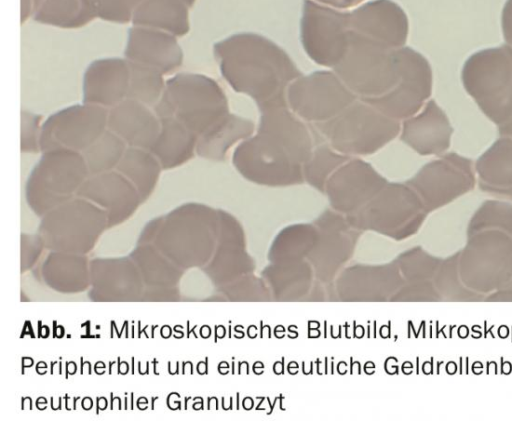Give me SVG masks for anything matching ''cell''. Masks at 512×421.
Instances as JSON below:
<instances>
[{
  "label": "cell",
  "mask_w": 512,
  "mask_h": 421,
  "mask_svg": "<svg viewBox=\"0 0 512 421\" xmlns=\"http://www.w3.org/2000/svg\"><path fill=\"white\" fill-rule=\"evenodd\" d=\"M127 147V144L118 135L106 129L81 152L89 175L115 170Z\"/></svg>",
  "instance_id": "obj_28"
},
{
  "label": "cell",
  "mask_w": 512,
  "mask_h": 421,
  "mask_svg": "<svg viewBox=\"0 0 512 421\" xmlns=\"http://www.w3.org/2000/svg\"><path fill=\"white\" fill-rule=\"evenodd\" d=\"M101 224L97 210L83 200H76L53 213L45 230L54 245L86 247Z\"/></svg>",
  "instance_id": "obj_20"
},
{
  "label": "cell",
  "mask_w": 512,
  "mask_h": 421,
  "mask_svg": "<svg viewBox=\"0 0 512 421\" xmlns=\"http://www.w3.org/2000/svg\"><path fill=\"white\" fill-rule=\"evenodd\" d=\"M319 3L337 8V9H346L353 7L364 0H315Z\"/></svg>",
  "instance_id": "obj_36"
},
{
  "label": "cell",
  "mask_w": 512,
  "mask_h": 421,
  "mask_svg": "<svg viewBox=\"0 0 512 421\" xmlns=\"http://www.w3.org/2000/svg\"><path fill=\"white\" fill-rule=\"evenodd\" d=\"M358 97L331 71L300 76L287 89L292 111L309 122H325L354 103Z\"/></svg>",
  "instance_id": "obj_10"
},
{
  "label": "cell",
  "mask_w": 512,
  "mask_h": 421,
  "mask_svg": "<svg viewBox=\"0 0 512 421\" xmlns=\"http://www.w3.org/2000/svg\"><path fill=\"white\" fill-rule=\"evenodd\" d=\"M422 200L427 210L442 207L475 186L472 161L455 152L425 164L406 182Z\"/></svg>",
  "instance_id": "obj_12"
},
{
  "label": "cell",
  "mask_w": 512,
  "mask_h": 421,
  "mask_svg": "<svg viewBox=\"0 0 512 421\" xmlns=\"http://www.w3.org/2000/svg\"><path fill=\"white\" fill-rule=\"evenodd\" d=\"M41 153L26 182L27 197L39 210L78 192L89 176L81 152L50 149Z\"/></svg>",
  "instance_id": "obj_7"
},
{
  "label": "cell",
  "mask_w": 512,
  "mask_h": 421,
  "mask_svg": "<svg viewBox=\"0 0 512 421\" xmlns=\"http://www.w3.org/2000/svg\"><path fill=\"white\" fill-rule=\"evenodd\" d=\"M213 54L226 82L259 110L288 105L287 89L302 76L281 47L255 33L231 35L214 44Z\"/></svg>",
  "instance_id": "obj_2"
},
{
  "label": "cell",
  "mask_w": 512,
  "mask_h": 421,
  "mask_svg": "<svg viewBox=\"0 0 512 421\" xmlns=\"http://www.w3.org/2000/svg\"><path fill=\"white\" fill-rule=\"evenodd\" d=\"M189 7L176 0H143L131 24L183 37L190 31Z\"/></svg>",
  "instance_id": "obj_24"
},
{
  "label": "cell",
  "mask_w": 512,
  "mask_h": 421,
  "mask_svg": "<svg viewBox=\"0 0 512 421\" xmlns=\"http://www.w3.org/2000/svg\"><path fill=\"white\" fill-rule=\"evenodd\" d=\"M479 188L512 200V138L502 136L476 161Z\"/></svg>",
  "instance_id": "obj_22"
},
{
  "label": "cell",
  "mask_w": 512,
  "mask_h": 421,
  "mask_svg": "<svg viewBox=\"0 0 512 421\" xmlns=\"http://www.w3.org/2000/svg\"><path fill=\"white\" fill-rule=\"evenodd\" d=\"M252 121L229 113L224 119L198 138L196 154L200 157L222 161L230 148L253 132Z\"/></svg>",
  "instance_id": "obj_25"
},
{
  "label": "cell",
  "mask_w": 512,
  "mask_h": 421,
  "mask_svg": "<svg viewBox=\"0 0 512 421\" xmlns=\"http://www.w3.org/2000/svg\"><path fill=\"white\" fill-rule=\"evenodd\" d=\"M107 116V108L85 102L55 111L42 123L41 152L50 149L82 152L107 129Z\"/></svg>",
  "instance_id": "obj_11"
},
{
  "label": "cell",
  "mask_w": 512,
  "mask_h": 421,
  "mask_svg": "<svg viewBox=\"0 0 512 421\" xmlns=\"http://www.w3.org/2000/svg\"><path fill=\"white\" fill-rule=\"evenodd\" d=\"M33 20L60 29H79L94 19L81 0H44Z\"/></svg>",
  "instance_id": "obj_27"
},
{
  "label": "cell",
  "mask_w": 512,
  "mask_h": 421,
  "mask_svg": "<svg viewBox=\"0 0 512 421\" xmlns=\"http://www.w3.org/2000/svg\"><path fill=\"white\" fill-rule=\"evenodd\" d=\"M161 128V120L152 107L131 98L108 109L107 129L129 147L151 150Z\"/></svg>",
  "instance_id": "obj_19"
},
{
  "label": "cell",
  "mask_w": 512,
  "mask_h": 421,
  "mask_svg": "<svg viewBox=\"0 0 512 421\" xmlns=\"http://www.w3.org/2000/svg\"><path fill=\"white\" fill-rule=\"evenodd\" d=\"M387 180L369 163L350 159L341 165L326 182L331 202L338 208H352L381 191Z\"/></svg>",
  "instance_id": "obj_17"
},
{
  "label": "cell",
  "mask_w": 512,
  "mask_h": 421,
  "mask_svg": "<svg viewBox=\"0 0 512 421\" xmlns=\"http://www.w3.org/2000/svg\"><path fill=\"white\" fill-rule=\"evenodd\" d=\"M487 229H498L512 236V205L493 200L484 202L471 219L468 235Z\"/></svg>",
  "instance_id": "obj_31"
},
{
  "label": "cell",
  "mask_w": 512,
  "mask_h": 421,
  "mask_svg": "<svg viewBox=\"0 0 512 421\" xmlns=\"http://www.w3.org/2000/svg\"><path fill=\"white\" fill-rule=\"evenodd\" d=\"M425 218V206L407 184L390 183L368 210L369 226L384 228L394 237L413 234Z\"/></svg>",
  "instance_id": "obj_13"
},
{
  "label": "cell",
  "mask_w": 512,
  "mask_h": 421,
  "mask_svg": "<svg viewBox=\"0 0 512 421\" xmlns=\"http://www.w3.org/2000/svg\"><path fill=\"white\" fill-rule=\"evenodd\" d=\"M153 110L159 118L177 119L198 138L230 113L221 86L211 77L191 72L168 78Z\"/></svg>",
  "instance_id": "obj_3"
},
{
  "label": "cell",
  "mask_w": 512,
  "mask_h": 421,
  "mask_svg": "<svg viewBox=\"0 0 512 421\" xmlns=\"http://www.w3.org/2000/svg\"><path fill=\"white\" fill-rule=\"evenodd\" d=\"M116 170L134 185L140 196H147L156 186L163 168L150 150L128 146Z\"/></svg>",
  "instance_id": "obj_26"
},
{
  "label": "cell",
  "mask_w": 512,
  "mask_h": 421,
  "mask_svg": "<svg viewBox=\"0 0 512 421\" xmlns=\"http://www.w3.org/2000/svg\"><path fill=\"white\" fill-rule=\"evenodd\" d=\"M160 120V132L150 151L163 170L180 167L196 154L198 136L173 117Z\"/></svg>",
  "instance_id": "obj_23"
},
{
  "label": "cell",
  "mask_w": 512,
  "mask_h": 421,
  "mask_svg": "<svg viewBox=\"0 0 512 421\" xmlns=\"http://www.w3.org/2000/svg\"><path fill=\"white\" fill-rule=\"evenodd\" d=\"M395 50L351 31L348 49L333 69L358 99L381 97L400 78Z\"/></svg>",
  "instance_id": "obj_5"
},
{
  "label": "cell",
  "mask_w": 512,
  "mask_h": 421,
  "mask_svg": "<svg viewBox=\"0 0 512 421\" xmlns=\"http://www.w3.org/2000/svg\"><path fill=\"white\" fill-rule=\"evenodd\" d=\"M288 107L261 109L257 134L236 147L233 165L244 178L267 186L303 182L313 139L308 127Z\"/></svg>",
  "instance_id": "obj_1"
},
{
  "label": "cell",
  "mask_w": 512,
  "mask_h": 421,
  "mask_svg": "<svg viewBox=\"0 0 512 421\" xmlns=\"http://www.w3.org/2000/svg\"><path fill=\"white\" fill-rule=\"evenodd\" d=\"M44 0H20V23L23 25L33 19Z\"/></svg>",
  "instance_id": "obj_35"
},
{
  "label": "cell",
  "mask_w": 512,
  "mask_h": 421,
  "mask_svg": "<svg viewBox=\"0 0 512 421\" xmlns=\"http://www.w3.org/2000/svg\"><path fill=\"white\" fill-rule=\"evenodd\" d=\"M41 116L28 110L21 111L20 147L23 153L41 152Z\"/></svg>",
  "instance_id": "obj_33"
},
{
  "label": "cell",
  "mask_w": 512,
  "mask_h": 421,
  "mask_svg": "<svg viewBox=\"0 0 512 421\" xmlns=\"http://www.w3.org/2000/svg\"><path fill=\"white\" fill-rule=\"evenodd\" d=\"M176 1H179L183 4H185L186 6H188L189 8L193 7V5L195 4L196 0H176Z\"/></svg>",
  "instance_id": "obj_38"
},
{
  "label": "cell",
  "mask_w": 512,
  "mask_h": 421,
  "mask_svg": "<svg viewBox=\"0 0 512 421\" xmlns=\"http://www.w3.org/2000/svg\"><path fill=\"white\" fill-rule=\"evenodd\" d=\"M350 12L304 0L300 38L306 54L319 65L335 67L350 42Z\"/></svg>",
  "instance_id": "obj_8"
},
{
  "label": "cell",
  "mask_w": 512,
  "mask_h": 421,
  "mask_svg": "<svg viewBox=\"0 0 512 421\" xmlns=\"http://www.w3.org/2000/svg\"><path fill=\"white\" fill-rule=\"evenodd\" d=\"M315 128L336 151L344 155L373 154L400 132V123L362 100H356L335 117Z\"/></svg>",
  "instance_id": "obj_6"
},
{
  "label": "cell",
  "mask_w": 512,
  "mask_h": 421,
  "mask_svg": "<svg viewBox=\"0 0 512 421\" xmlns=\"http://www.w3.org/2000/svg\"><path fill=\"white\" fill-rule=\"evenodd\" d=\"M461 79L481 111L500 125L512 114V46L505 44L472 54Z\"/></svg>",
  "instance_id": "obj_4"
},
{
  "label": "cell",
  "mask_w": 512,
  "mask_h": 421,
  "mask_svg": "<svg viewBox=\"0 0 512 421\" xmlns=\"http://www.w3.org/2000/svg\"><path fill=\"white\" fill-rule=\"evenodd\" d=\"M499 127V134L501 136L510 137L512 138V114L508 117V119L498 125Z\"/></svg>",
  "instance_id": "obj_37"
},
{
  "label": "cell",
  "mask_w": 512,
  "mask_h": 421,
  "mask_svg": "<svg viewBox=\"0 0 512 421\" xmlns=\"http://www.w3.org/2000/svg\"><path fill=\"white\" fill-rule=\"evenodd\" d=\"M351 31L392 49L403 47L409 23L403 9L392 0H374L350 11Z\"/></svg>",
  "instance_id": "obj_14"
},
{
  "label": "cell",
  "mask_w": 512,
  "mask_h": 421,
  "mask_svg": "<svg viewBox=\"0 0 512 421\" xmlns=\"http://www.w3.org/2000/svg\"><path fill=\"white\" fill-rule=\"evenodd\" d=\"M124 58L150 66L163 75L177 71L184 59L178 37L160 30L132 25L127 34Z\"/></svg>",
  "instance_id": "obj_15"
},
{
  "label": "cell",
  "mask_w": 512,
  "mask_h": 421,
  "mask_svg": "<svg viewBox=\"0 0 512 421\" xmlns=\"http://www.w3.org/2000/svg\"><path fill=\"white\" fill-rule=\"evenodd\" d=\"M503 37L512 46V0H507L501 16Z\"/></svg>",
  "instance_id": "obj_34"
},
{
  "label": "cell",
  "mask_w": 512,
  "mask_h": 421,
  "mask_svg": "<svg viewBox=\"0 0 512 421\" xmlns=\"http://www.w3.org/2000/svg\"><path fill=\"white\" fill-rule=\"evenodd\" d=\"M128 62L130 78L127 98L134 99L153 108L164 92L166 85L165 75L150 66Z\"/></svg>",
  "instance_id": "obj_29"
},
{
  "label": "cell",
  "mask_w": 512,
  "mask_h": 421,
  "mask_svg": "<svg viewBox=\"0 0 512 421\" xmlns=\"http://www.w3.org/2000/svg\"><path fill=\"white\" fill-rule=\"evenodd\" d=\"M130 69L125 58L106 57L92 61L82 77V102L107 109L127 98Z\"/></svg>",
  "instance_id": "obj_16"
},
{
  "label": "cell",
  "mask_w": 512,
  "mask_h": 421,
  "mask_svg": "<svg viewBox=\"0 0 512 421\" xmlns=\"http://www.w3.org/2000/svg\"><path fill=\"white\" fill-rule=\"evenodd\" d=\"M78 193L103 204L112 212V218L123 217L134 208L139 192L118 170L89 175Z\"/></svg>",
  "instance_id": "obj_21"
},
{
  "label": "cell",
  "mask_w": 512,
  "mask_h": 421,
  "mask_svg": "<svg viewBox=\"0 0 512 421\" xmlns=\"http://www.w3.org/2000/svg\"><path fill=\"white\" fill-rule=\"evenodd\" d=\"M348 160H350L348 155L336 153L328 145L320 144L304 164V178L312 186L323 190L333 172Z\"/></svg>",
  "instance_id": "obj_30"
},
{
  "label": "cell",
  "mask_w": 512,
  "mask_h": 421,
  "mask_svg": "<svg viewBox=\"0 0 512 421\" xmlns=\"http://www.w3.org/2000/svg\"><path fill=\"white\" fill-rule=\"evenodd\" d=\"M395 54L400 71L398 83L385 95L364 102L399 121L418 113L430 97L432 70L426 58L412 48H397Z\"/></svg>",
  "instance_id": "obj_9"
},
{
  "label": "cell",
  "mask_w": 512,
  "mask_h": 421,
  "mask_svg": "<svg viewBox=\"0 0 512 421\" xmlns=\"http://www.w3.org/2000/svg\"><path fill=\"white\" fill-rule=\"evenodd\" d=\"M452 133L444 111L429 100L420 113L405 119L400 139L420 155L441 156L450 146Z\"/></svg>",
  "instance_id": "obj_18"
},
{
  "label": "cell",
  "mask_w": 512,
  "mask_h": 421,
  "mask_svg": "<svg viewBox=\"0 0 512 421\" xmlns=\"http://www.w3.org/2000/svg\"><path fill=\"white\" fill-rule=\"evenodd\" d=\"M84 8L95 20L127 24L143 0H81Z\"/></svg>",
  "instance_id": "obj_32"
}]
</instances>
